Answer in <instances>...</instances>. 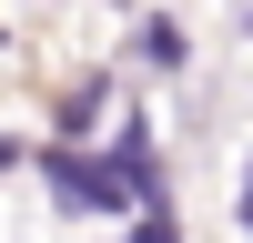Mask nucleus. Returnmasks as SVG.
Masks as SVG:
<instances>
[{"label": "nucleus", "instance_id": "obj_1", "mask_svg": "<svg viewBox=\"0 0 253 243\" xmlns=\"http://www.w3.org/2000/svg\"><path fill=\"white\" fill-rule=\"evenodd\" d=\"M51 193L61 202H81V213H122V193H132V172L122 162H91V152H71V142H51Z\"/></svg>", "mask_w": 253, "mask_h": 243}, {"label": "nucleus", "instance_id": "obj_2", "mask_svg": "<svg viewBox=\"0 0 253 243\" xmlns=\"http://www.w3.org/2000/svg\"><path fill=\"white\" fill-rule=\"evenodd\" d=\"M142 51H152L162 71H172V61H182V31H172V20H142Z\"/></svg>", "mask_w": 253, "mask_h": 243}, {"label": "nucleus", "instance_id": "obj_3", "mask_svg": "<svg viewBox=\"0 0 253 243\" xmlns=\"http://www.w3.org/2000/svg\"><path fill=\"white\" fill-rule=\"evenodd\" d=\"M243 233H253V172H243Z\"/></svg>", "mask_w": 253, "mask_h": 243}]
</instances>
